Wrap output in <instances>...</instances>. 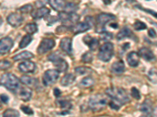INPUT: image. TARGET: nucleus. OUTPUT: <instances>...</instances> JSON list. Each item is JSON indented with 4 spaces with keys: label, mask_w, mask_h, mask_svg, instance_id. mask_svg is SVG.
Segmentation results:
<instances>
[{
    "label": "nucleus",
    "mask_w": 157,
    "mask_h": 117,
    "mask_svg": "<svg viewBox=\"0 0 157 117\" xmlns=\"http://www.w3.org/2000/svg\"><path fill=\"white\" fill-rule=\"evenodd\" d=\"M104 2H105V3H106V4L111 3V2H107V0H105V1H104Z\"/></svg>",
    "instance_id": "nucleus-48"
},
{
    "label": "nucleus",
    "mask_w": 157,
    "mask_h": 117,
    "mask_svg": "<svg viewBox=\"0 0 157 117\" xmlns=\"http://www.w3.org/2000/svg\"><path fill=\"white\" fill-rule=\"evenodd\" d=\"M94 80L93 78L90 77V76H86L85 78H83L82 80L80 81V83H79V86L81 87H89L90 86L94 85Z\"/></svg>",
    "instance_id": "nucleus-29"
},
{
    "label": "nucleus",
    "mask_w": 157,
    "mask_h": 117,
    "mask_svg": "<svg viewBox=\"0 0 157 117\" xmlns=\"http://www.w3.org/2000/svg\"><path fill=\"white\" fill-rule=\"evenodd\" d=\"M110 26L112 27H113V28H115V29L118 28V24H117V23H111Z\"/></svg>",
    "instance_id": "nucleus-47"
},
{
    "label": "nucleus",
    "mask_w": 157,
    "mask_h": 117,
    "mask_svg": "<svg viewBox=\"0 0 157 117\" xmlns=\"http://www.w3.org/2000/svg\"><path fill=\"white\" fill-rule=\"evenodd\" d=\"M13 45V41L9 37L0 39V54L5 55L8 53Z\"/></svg>",
    "instance_id": "nucleus-11"
},
{
    "label": "nucleus",
    "mask_w": 157,
    "mask_h": 117,
    "mask_svg": "<svg viewBox=\"0 0 157 117\" xmlns=\"http://www.w3.org/2000/svg\"><path fill=\"white\" fill-rule=\"evenodd\" d=\"M108 99L105 95L102 94H96L91 96L89 100L90 108L94 112H99L106 106Z\"/></svg>",
    "instance_id": "nucleus-2"
},
{
    "label": "nucleus",
    "mask_w": 157,
    "mask_h": 117,
    "mask_svg": "<svg viewBox=\"0 0 157 117\" xmlns=\"http://www.w3.org/2000/svg\"><path fill=\"white\" fill-rule=\"evenodd\" d=\"M33 10V7L31 4H27V5H23L22 7L20 8V11L22 13H30Z\"/></svg>",
    "instance_id": "nucleus-37"
},
{
    "label": "nucleus",
    "mask_w": 157,
    "mask_h": 117,
    "mask_svg": "<svg viewBox=\"0 0 157 117\" xmlns=\"http://www.w3.org/2000/svg\"><path fill=\"white\" fill-rule=\"evenodd\" d=\"M48 3L51 5V7L57 11H61L64 9L65 2L64 1H60V0H50Z\"/></svg>",
    "instance_id": "nucleus-25"
},
{
    "label": "nucleus",
    "mask_w": 157,
    "mask_h": 117,
    "mask_svg": "<svg viewBox=\"0 0 157 117\" xmlns=\"http://www.w3.org/2000/svg\"><path fill=\"white\" fill-rule=\"evenodd\" d=\"M148 36H149L150 37H152V38H155V37H156V34H155V30L152 28H151L148 30Z\"/></svg>",
    "instance_id": "nucleus-43"
},
{
    "label": "nucleus",
    "mask_w": 157,
    "mask_h": 117,
    "mask_svg": "<svg viewBox=\"0 0 157 117\" xmlns=\"http://www.w3.org/2000/svg\"><path fill=\"white\" fill-rule=\"evenodd\" d=\"M0 83L10 90H17L20 85V80L11 73H6L0 78Z\"/></svg>",
    "instance_id": "nucleus-3"
},
{
    "label": "nucleus",
    "mask_w": 157,
    "mask_h": 117,
    "mask_svg": "<svg viewBox=\"0 0 157 117\" xmlns=\"http://www.w3.org/2000/svg\"><path fill=\"white\" fill-rule=\"evenodd\" d=\"M11 66H12V63L10 61L6 60V59L0 60V69L1 70H6L10 68Z\"/></svg>",
    "instance_id": "nucleus-35"
},
{
    "label": "nucleus",
    "mask_w": 157,
    "mask_h": 117,
    "mask_svg": "<svg viewBox=\"0 0 157 117\" xmlns=\"http://www.w3.org/2000/svg\"><path fill=\"white\" fill-rule=\"evenodd\" d=\"M148 77L153 83H156V69L155 68H152L148 71Z\"/></svg>",
    "instance_id": "nucleus-33"
},
{
    "label": "nucleus",
    "mask_w": 157,
    "mask_h": 117,
    "mask_svg": "<svg viewBox=\"0 0 157 117\" xmlns=\"http://www.w3.org/2000/svg\"><path fill=\"white\" fill-rule=\"evenodd\" d=\"M109 105H110V107L112 108H113V109H116V110H118L119 108H120V105H116V103H115L114 101H112L110 103H109Z\"/></svg>",
    "instance_id": "nucleus-44"
},
{
    "label": "nucleus",
    "mask_w": 157,
    "mask_h": 117,
    "mask_svg": "<svg viewBox=\"0 0 157 117\" xmlns=\"http://www.w3.org/2000/svg\"><path fill=\"white\" fill-rule=\"evenodd\" d=\"M7 22L13 27H17L22 24L24 17L20 13H11L7 16Z\"/></svg>",
    "instance_id": "nucleus-12"
},
{
    "label": "nucleus",
    "mask_w": 157,
    "mask_h": 117,
    "mask_svg": "<svg viewBox=\"0 0 157 117\" xmlns=\"http://www.w3.org/2000/svg\"><path fill=\"white\" fill-rule=\"evenodd\" d=\"M75 80V76L72 73H68V74L64 75L61 80V84L64 87L69 86L70 84L73 83Z\"/></svg>",
    "instance_id": "nucleus-23"
},
{
    "label": "nucleus",
    "mask_w": 157,
    "mask_h": 117,
    "mask_svg": "<svg viewBox=\"0 0 157 117\" xmlns=\"http://www.w3.org/2000/svg\"><path fill=\"white\" fill-rule=\"evenodd\" d=\"M116 16L111 13H101L97 17V32L101 33L105 29V26L112 20H115Z\"/></svg>",
    "instance_id": "nucleus-7"
},
{
    "label": "nucleus",
    "mask_w": 157,
    "mask_h": 117,
    "mask_svg": "<svg viewBox=\"0 0 157 117\" xmlns=\"http://www.w3.org/2000/svg\"><path fill=\"white\" fill-rule=\"evenodd\" d=\"M21 109L25 114H27V115H32V114L34 113L33 110H32L29 106H25V105H21Z\"/></svg>",
    "instance_id": "nucleus-41"
},
{
    "label": "nucleus",
    "mask_w": 157,
    "mask_h": 117,
    "mask_svg": "<svg viewBox=\"0 0 157 117\" xmlns=\"http://www.w3.org/2000/svg\"><path fill=\"white\" fill-rule=\"evenodd\" d=\"M34 57L33 53H32L31 51H22L21 53L17 54V55H14L13 57V59L14 61H20V60H27L29 58H32Z\"/></svg>",
    "instance_id": "nucleus-22"
},
{
    "label": "nucleus",
    "mask_w": 157,
    "mask_h": 117,
    "mask_svg": "<svg viewBox=\"0 0 157 117\" xmlns=\"http://www.w3.org/2000/svg\"><path fill=\"white\" fill-rule=\"evenodd\" d=\"M101 38L104 41H108L113 38V34L108 31H103L101 33Z\"/></svg>",
    "instance_id": "nucleus-39"
},
{
    "label": "nucleus",
    "mask_w": 157,
    "mask_h": 117,
    "mask_svg": "<svg viewBox=\"0 0 157 117\" xmlns=\"http://www.w3.org/2000/svg\"><path fill=\"white\" fill-rule=\"evenodd\" d=\"M20 114L18 111L13 108H8L3 112L2 117H19Z\"/></svg>",
    "instance_id": "nucleus-32"
},
{
    "label": "nucleus",
    "mask_w": 157,
    "mask_h": 117,
    "mask_svg": "<svg viewBox=\"0 0 157 117\" xmlns=\"http://www.w3.org/2000/svg\"><path fill=\"white\" fill-rule=\"evenodd\" d=\"M55 46V41L52 38H43L37 48V52L39 55L47 53Z\"/></svg>",
    "instance_id": "nucleus-10"
},
{
    "label": "nucleus",
    "mask_w": 157,
    "mask_h": 117,
    "mask_svg": "<svg viewBox=\"0 0 157 117\" xmlns=\"http://www.w3.org/2000/svg\"><path fill=\"white\" fill-rule=\"evenodd\" d=\"M75 72L77 75L82 76V75H86L92 72V69L87 66H78L75 67Z\"/></svg>",
    "instance_id": "nucleus-30"
},
{
    "label": "nucleus",
    "mask_w": 157,
    "mask_h": 117,
    "mask_svg": "<svg viewBox=\"0 0 157 117\" xmlns=\"http://www.w3.org/2000/svg\"><path fill=\"white\" fill-rule=\"evenodd\" d=\"M83 41L89 46L91 51H96L99 46V40L96 37H92L90 35H86L83 37Z\"/></svg>",
    "instance_id": "nucleus-17"
},
{
    "label": "nucleus",
    "mask_w": 157,
    "mask_h": 117,
    "mask_svg": "<svg viewBox=\"0 0 157 117\" xmlns=\"http://www.w3.org/2000/svg\"><path fill=\"white\" fill-rule=\"evenodd\" d=\"M130 93H131V95L135 98V99L139 100L141 98V94H140V91L137 90V88L136 87H132L131 90H130Z\"/></svg>",
    "instance_id": "nucleus-40"
},
{
    "label": "nucleus",
    "mask_w": 157,
    "mask_h": 117,
    "mask_svg": "<svg viewBox=\"0 0 157 117\" xmlns=\"http://www.w3.org/2000/svg\"><path fill=\"white\" fill-rule=\"evenodd\" d=\"M127 60L128 64L132 67H136L138 66L140 61V56L135 51H131L127 55Z\"/></svg>",
    "instance_id": "nucleus-20"
},
{
    "label": "nucleus",
    "mask_w": 157,
    "mask_h": 117,
    "mask_svg": "<svg viewBox=\"0 0 157 117\" xmlns=\"http://www.w3.org/2000/svg\"><path fill=\"white\" fill-rule=\"evenodd\" d=\"M105 94L114 101L124 105L130 101V98L127 91L120 87H109L105 90Z\"/></svg>",
    "instance_id": "nucleus-1"
},
{
    "label": "nucleus",
    "mask_w": 157,
    "mask_h": 117,
    "mask_svg": "<svg viewBox=\"0 0 157 117\" xmlns=\"http://www.w3.org/2000/svg\"><path fill=\"white\" fill-rule=\"evenodd\" d=\"M134 27L136 30H142L147 28V26L145 23L140 21V20H136L134 23Z\"/></svg>",
    "instance_id": "nucleus-36"
},
{
    "label": "nucleus",
    "mask_w": 157,
    "mask_h": 117,
    "mask_svg": "<svg viewBox=\"0 0 157 117\" xmlns=\"http://www.w3.org/2000/svg\"><path fill=\"white\" fill-rule=\"evenodd\" d=\"M21 81L29 88H36L39 85V80L37 78L32 77L29 76H23L21 78Z\"/></svg>",
    "instance_id": "nucleus-14"
},
{
    "label": "nucleus",
    "mask_w": 157,
    "mask_h": 117,
    "mask_svg": "<svg viewBox=\"0 0 157 117\" xmlns=\"http://www.w3.org/2000/svg\"><path fill=\"white\" fill-rule=\"evenodd\" d=\"M137 54L139 56H141V58H144L146 61H152L155 59V55H154L152 50L148 48H146V47H143V48H140Z\"/></svg>",
    "instance_id": "nucleus-16"
},
{
    "label": "nucleus",
    "mask_w": 157,
    "mask_h": 117,
    "mask_svg": "<svg viewBox=\"0 0 157 117\" xmlns=\"http://www.w3.org/2000/svg\"><path fill=\"white\" fill-rule=\"evenodd\" d=\"M112 71L116 74H121L125 71V64L123 62V60H119L115 62L112 65Z\"/></svg>",
    "instance_id": "nucleus-21"
},
{
    "label": "nucleus",
    "mask_w": 157,
    "mask_h": 117,
    "mask_svg": "<svg viewBox=\"0 0 157 117\" xmlns=\"http://www.w3.org/2000/svg\"><path fill=\"white\" fill-rule=\"evenodd\" d=\"M18 68L22 73H33L36 70V65L34 62L27 60L20 63Z\"/></svg>",
    "instance_id": "nucleus-13"
},
{
    "label": "nucleus",
    "mask_w": 157,
    "mask_h": 117,
    "mask_svg": "<svg viewBox=\"0 0 157 117\" xmlns=\"http://www.w3.org/2000/svg\"><path fill=\"white\" fill-rule=\"evenodd\" d=\"M55 16H49L48 18L47 19V23L49 26H51L52 24H54V23L57 21V20H53V19H54Z\"/></svg>",
    "instance_id": "nucleus-42"
},
{
    "label": "nucleus",
    "mask_w": 157,
    "mask_h": 117,
    "mask_svg": "<svg viewBox=\"0 0 157 117\" xmlns=\"http://www.w3.org/2000/svg\"><path fill=\"white\" fill-rule=\"evenodd\" d=\"M32 36L29 35V34H26L23 37V38L21 39V41L20 42L19 44V47L21 48H25L32 42Z\"/></svg>",
    "instance_id": "nucleus-31"
},
{
    "label": "nucleus",
    "mask_w": 157,
    "mask_h": 117,
    "mask_svg": "<svg viewBox=\"0 0 157 117\" xmlns=\"http://www.w3.org/2000/svg\"><path fill=\"white\" fill-rule=\"evenodd\" d=\"M49 61H51L52 62H54V66L57 68V70L60 72H65L68 70V64L66 62V60H64L62 57L60 56L57 52H54V53L50 54L47 58Z\"/></svg>",
    "instance_id": "nucleus-5"
},
{
    "label": "nucleus",
    "mask_w": 157,
    "mask_h": 117,
    "mask_svg": "<svg viewBox=\"0 0 157 117\" xmlns=\"http://www.w3.org/2000/svg\"><path fill=\"white\" fill-rule=\"evenodd\" d=\"M24 30L26 33H28V34H35L36 32L38 31V27H37V24L35 23H28L26 24L25 27H24Z\"/></svg>",
    "instance_id": "nucleus-28"
},
{
    "label": "nucleus",
    "mask_w": 157,
    "mask_h": 117,
    "mask_svg": "<svg viewBox=\"0 0 157 117\" xmlns=\"http://www.w3.org/2000/svg\"><path fill=\"white\" fill-rule=\"evenodd\" d=\"M50 12V9L43 6V7L39 8V9H37L36 10L32 11V16L34 18V19L39 20V19H41V18L45 17V16H48Z\"/></svg>",
    "instance_id": "nucleus-19"
},
{
    "label": "nucleus",
    "mask_w": 157,
    "mask_h": 117,
    "mask_svg": "<svg viewBox=\"0 0 157 117\" xmlns=\"http://www.w3.org/2000/svg\"><path fill=\"white\" fill-rule=\"evenodd\" d=\"M0 107H1V105H0Z\"/></svg>",
    "instance_id": "nucleus-50"
},
{
    "label": "nucleus",
    "mask_w": 157,
    "mask_h": 117,
    "mask_svg": "<svg viewBox=\"0 0 157 117\" xmlns=\"http://www.w3.org/2000/svg\"><path fill=\"white\" fill-rule=\"evenodd\" d=\"M94 56L92 55L90 51H87L86 53H84L82 55V61L84 62H86V63H89L93 61Z\"/></svg>",
    "instance_id": "nucleus-34"
},
{
    "label": "nucleus",
    "mask_w": 157,
    "mask_h": 117,
    "mask_svg": "<svg viewBox=\"0 0 157 117\" xmlns=\"http://www.w3.org/2000/svg\"><path fill=\"white\" fill-rule=\"evenodd\" d=\"M18 96L22 101H28L31 99L32 94V89L26 87H22L18 90Z\"/></svg>",
    "instance_id": "nucleus-18"
},
{
    "label": "nucleus",
    "mask_w": 157,
    "mask_h": 117,
    "mask_svg": "<svg viewBox=\"0 0 157 117\" xmlns=\"http://www.w3.org/2000/svg\"><path fill=\"white\" fill-rule=\"evenodd\" d=\"M0 98H1V100H2L4 103H7L8 101H9V97H8V96L5 94H1V96H0Z\"/></svg>",
    "instance_id": "nucleus-45"
},
{
    "label": "nucleus",
    "mask_w": 157,
    "mask_h": 117,
    "mask_svg": "<svg viewBox=\"0 0 157 117\" xmlns=\"http://www.w3.org/2000/svg\"><path fill=\"white\" fill-rule=\"evenodd\" d=\"M60 73L57 69H48L44 73L43 76V83L46 87H49L57 82Z\"/></svg>",
    "instance_id": "nucleus-9"
},
{
    "label": "nucleus",
    "mask_w": 157,
    "mask_h": 117,
    "mask_svg": "<svg viewBox=\"0 0 157 117\" xmlns=\"http://www.w3.org/2000/svg\"><path fill=\"white\" fill-rule=\"evenodd\" d=\"M152 102L150 100H145L141 105V111L145 114L150 115L152 112Z\"/></svg>",
    "instance_id": "nucleus-26"
},
{
    "label": "nucleus",
    "mask_w": 157,
    "mask_h": 117,
    "mask_svg": "<svg viewBox=\"0 0 157 117\" xmlns=\"http://www.w3.org/2000/svg\"><path fill=\"white\" fill-rule=\"evenodd\" d=\"M59 105L61 106V108H65V109H68V108H71L72 107L71 103L68 101H64V100H61V101H59Z\"/></svg>",
    "instance_id": "nucleus-38"
},
{
    "label": "nucleus",
    "mask_w": 157,
    "mask_h": 117,
    "mask_svg": "<svg viewBox=\"0 0 157 117\" xmlns=\"http://www.w3.org/2000/svg\"><path fill=\"white\" fill-rule=\"evenodd\" d=\"M58 18L61 20V23H64L66 27H71L73 25H75V23H77V22L78 21L79 15H78L75 12H73V13H68V12H65L64 11H62V12H59Z\"/></svg>",
    "instance_id": "nucleus-6"
},
{
    "label": "nucleus",
    "mask_w": 157,
    "mask_h": 117,
    "mask_svg": "<svg viewBox=\"0 0 157 117\" xmlns=\"http://www.w3.org/2000/svg\"><path fill=\"white\" fill-rule=\"evenodd\" d=\"M86 20L84 22H80V23H77L75 25H73L72 27H70V30L72 31L75 34H79V33H83L85 31H87L88 30L91 28L92 27V20L93 17L91 16H86Z\"/></svg>",
    "instance_id": "nucleus-8"
},
{
    "label": "nucleus",
    "mask_w": 157,
    "mask_h": 117,
    "mask_svg": "<svg viewBox=\"0 0 157 117\" xmlns=\"http://www.w3.org/2000/svg\"><path fill=\"white\" fill-rule=\"evenodd\" d=\"M71 44H72V41H71V39L70 37H63L61 40V42H60V48L64 52H66L68 55H71L72 53Z\"/></svg>",
    "instance_id": "nucleus-15"
},
{
    "label": "nucleus",
    "mask_w": 157,
    "mask_h": 117,
    "mask_svg": "<svg viewBox=\"0 0 157 117\" xmlns=\"http://www.w3.org/2000/svg\"><path fill=\"white\" fill-rule=\"evenodd\" d=\"M141 117H145V116H144V115H143V116H141Z\"/></svg>",
    "instance_id": "nucleus-49"
},
{
    "label": "nucleus",
    "mask_w": 157,
    "mask_h": 117,
    "mask_svg": "<svg viewBox=\"0 0 157 117\" xmlns=\"http://www.w3.org/2000/svg\"><path fill=\"white\" fill-rule=\"evenodd\" d=\"M133 36H134V34H133L132 31L127 27H124L118 33L116 37H117L118 40H122V39H124L126 37H131Z\"/></svg>",
    "instance_id": "nucleus-24"
},
{
    "label": "nucleus",
    "mask_w": 157,
    "mask_h": 117,
    "mask_svg": "<svg viewBox=\"0 0 157 117\" xmlns=\"http://www.w3.org/2000/svg\"><path fill=\"white\" fill-rule=\"evenodd\" d=\"M114 54V46L113 43L106 42L100 47L98 57L103 62H109Z\"/></svg>",
    "instance_id": "nucleus-4"
},
{
    "label": "nucleus",
    "mask_w": 157,
    "mask_h": 117,
    "mask_svg": "<svg viewBox=\"0 0 157 117\" xmlns=\"http://www.w3.org/2000/svg\"><path fill=\"white\" fill-rule=\"evenodd\" d=\"M54 94L56 96V97L58 98V97H60V96H61V91L59 90L57 87H55V88L54 89Z\"/></svg>",
    "instance_id": "nucleus-46"
},
{
    "label": "nucleus",
    "mask_w": 157,
    "mask_h": 117,
    "mask_svg": "<svg viewBox=\"0 0 157 117\" xmlns=\"http://www.w3.org/2000/svg\"><path fill=\"white\" fill-rule=\"evenodd\" d=\"M78 9V5L75 2H68L65 3L64 7V12H68V13H73Z\"/></svg>",
    "instance_id": "nucleus-27"
}]
</instances>
